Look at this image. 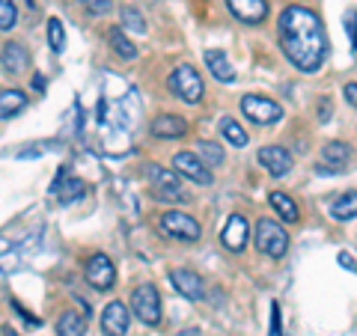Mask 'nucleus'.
Wrapping results in <instances>:
<instances>
[{"label": "nucleus", "mask_w": 357, "mask_h": 336, "mask_svg": "<svg viewBox=\"0 0 357 336\" xmlns=\"http://www.w3.org/2000/svg\"><path fill=\"white\" fill-rule=\"evenodd\" d=\"M51 190L60 197L63 206H69V203H75V199H81V197L86 194V185L81 182V178H69V170L63 167V170L57 173V178H54Z\"/></svg>", "instance_id": "2eb2a0df"}, {"label": "nucleus", "mask_w": 357, "mask_h": 336, "mask_svg": "<svg viewBox=\"0 0 357 336\" xmlns=\"http://www.w3.org/2000/svg\"><path fill=\"white\" fill-rule=\"evenodd\" d=\"M173 167H176V173L188 176L197 185H211V170L199 161V155H194V152H176L173 155Z\"/></svg>", "instance_id": "1a4fd4ad"}, {"label": "nucleus", "mask_w": 357, "mask_h": 336, "mask_svg": "<svg viewBox=\"0 0 357 336\" xmlns=\"http://www.w3.org/2000/svg\"><path fill=\"white\" fill-rule=\"evenodd\" d=\"M122 24H126L128 30H134V33H146V21H143V15L131 6L122 9Z\"/></svg>", "instance_id": "c85d7f7f"}, {"label": "nucleus", "mask_w": 357, "mask_h": 336, "mask_svg": "<svg viewBox=\"0 0 357 336\" xmlns=\"http://www.w3.org/2000/svg\"><path fill=\"white\" fill-rule=\"evenodd\" d=\"M227 6L238 21H244V24H259V21H265V15H268L265 0H227Z\"/></svg>", "instance_id": "4468645a"}, {"label": "nucleus", "mask_w": 357, "mask_h": 336, "mask_svg": "<svg viewBox=\"0 0 357 336\" xmlns=\"http://www.w3.org/2000/svg\"><path fill=\"white\" fill-rule=\"evenodd\" d=\"M319 114H321V119H328V116H331V105L325 102V105H321V107H319Z\"/></svg>", "instance_id": "72a5a7b5"}, {"label": "nucleus", "mask_w": 357, "mask_h": 336, "mask_svg": "<svg viewBox=\"0 0 357 336\" xmlns=\"http://www.w3.org/2000/svg\"><path fill=\"white\" fill-rule=\"evenodd\" d=\"M268 203H271V208H274L286 223H295V220H298V206H295L292 197H286V194H280V190H274V194L268 197Z\"/></svg>", "instance_id": "5701e85b"}, {"label": "nucleus", "mask_w": 357, "mask_h": 336, "mask_svg": "<svg viewBox=\"0 0 357 336\" xmlns=\"http://www.w3.org/2000/svg\"><path fill=\"white\" fill-rule=\"evenodd\" d=\"M199 161L206 167H220L223 164V149L211 140H199Z\"/></svg>", "instance_id": "a878e982"}, {"label": "nucleus", "mask_w": 357, "mask_h": 336, "mask_svg": "<svg viewBox=\"0 0 357 336\" xmlns=\"http://www.w3.org/2000/svg\"><path fill=\"white\" fill-rule=\"evenodd\" d=\"M178 336H199V330H197V328H188V330H182Z\"/></svg>", "instance_id": "f704fd0d"}, {"label": "nucleus", "mask_w": 357, "mask_h": 336, "mask_svg": "<svg viewBox=\"0 0 357 336\" xmlns=\"http://www.w3.org/2000/svg\"><path fill=\"white\" fill-rule=\"evenodd\" d=\"M48 42H51L54 51H63V45H66V30H63V21H60V18H51V21H48Z\"/></svg>", "instance_id": "cd10ccee"}, {"label": "nucleus", "mask_w": 357, "mask_h": 336, "mask_svg": "<svg viewBox=\"0 0 357 336\" xmlns=\"http://www.w3.org/2000/svg\"><path fill=\"white\" fill-rule=\"evenodd\" d=\"M161 229L170 235V238H182V241L199 238V223L191 215H185V211H167L161 217Z\"/></svg>", "instance_id": "0eeeda50"}, {"label": "nucleus", "mask_w": 357, "mask_h": 336, "mask_svg": "<svg viewBox=\"0 0 357 336\" xmlns=\"http://www.w3.org/2000/svg\"><path fill=\"white\" fill-rule=\"evenodd\" d=\"M345 102H349L351 107H357V84H349V86H345Z\"/></svg>", "instance_id": "473e14b6"}, {"label": "nucleus", "mask_w": 357, "mask_h": 336, "mask_svg": "<svg viewBox=\"0 0 357 336\" xmlns=\"http://www.w3.org/2000/svg\"><path fill=\"white\" fill-rule=\"evenodd\" d=\"M18 21V9L13 0H0V30H13Z\"/></svg>", "instance_id": "bb28decb"}, {"label": "nucleus", "mask_w": 357, "mask_h": 336, "mask_svg": "<svg viewBox=\"0 0 357 336\" xmlns=\"http://www.w3.org/2000/svg\"><path fill=\"white\" fill-rule=\"evenodd\" d=\"M131 310L143 324L155 328V324L161 321V295H158V289L149 286V283L137 286L134 289V295H131Z\"/></svg>", "instance_id": "20e7f679"}, {"label": "nucleus", "mask_w": 357, "mask_h": 336, "mask_svg": "<svg viewBox=\"0 0 357 336\" xmlns=\"http://www.w3.org/2000/svg\"><path fill=\"white\" fill-rule=\"evenodd\" d=\"M110 45H114V51L119 54V57L122 60H134V57H137V45H134L131 39H126V33H122V30H110Z\"/></svg>", "instance_id": "393cba45"}, {"label": "nucleus", "mask_w": 357, "mask_h": 336, "mask_svg": "<svg viewBox=\"0 0 357 336\" xmlns=\"http://www.w3.org/2000/svg\"><path fill=\"white\" fill-rule=\"evenodd\" d=\"M248 235H250V227H248V217L244 215H232L227 220V227L220 229V244L232 253H241L248 247Z\"/></svg>", "instance_id": "9d476101"}, {"label": "nucleus", "mask_w": 357, "mask_h": 336, "mask_svg": "<svg viewBox=\"0 0 357 336\" xmlns=\"http://www.w3.org/2000/svg\"><path fill=\"white\" fill-rule=\"evenodd\" d=\"M220 134H223V140H227V143H232V146H236V149L248 146V134H244V128L238 125L236 119L223 116V119H220Z\"/></svg>", "instance_id": "b1692460"}, {"label": "nucleus", "mask_w": 357, "mask_h": 336, "mask_svg": "<svg viewBox=\"0 0 357 336\" xmlns=\"http://www.w3.org/2000/svg\"><path fill=\"white\" fill-rule=\"evenodd\" d=\"M170 283L178 295H185L188 300H199L206 295V286H203V277L197 271H188V268H176L170 271Z\"/></svg>", "instance_id": "9b49d317"}, {"label": "nucleus", "mask_w": 357, "mask_h": 336, "mask_svg": "<svg viewBox=\"0 0 357 336\" xmlns=\"http://www.w3.org/2000/svg\"><path fill=\"white\" fill-rule=\"evenodd\" d=\"M271 336H283V321H280V307H271Z\"/></svg>", "instance_id": "2f4dec72"}, {"label": "nucleus", "mask_w": 357, "mask_h": 336, "mask_svg": "<svg viewBox=\"0 0 357 336\" xmlns=\"http://www.w3.org/2000/svg\"><path fill=\"white\" fill-rule=\"evenodd\" d=\"M259 164L265 167L271 176H286L289 170H292V155H289L283 146H262L259 149Z\"/></svg>", "instance_id": "ddd939ff"}, {"label": "nucleus", "mask_w": 357, "mask_h": 336, "mask_svg": "<svg viewBox=\"0 0 357 336\" xmlns=\"http://www.w3.org/2000/svg\"><path fill=\"white\" fill-rule=\"evenodd\" d=\"M102 330L107 336H126L128 330V310L122 300H110L102 312Z\"/></svg>", "instance_id": "f8f14e48"}, {"label": "nucleus", "mask_w": 357, "mask_h": 336, "mask_svg": "<svg viewBox=\"0 0 357 336\" xmlns=\"http://www.w3.org/2000/svg\"><path fill=\"white\" fill-rule=\"evenodd\" d=\"M280 48L286 60L295 66L298 72H319L321 63L328 57V39L321 30V21L312 9L304 6H289L280 15Z\"/></svg>", "instance_id": "f257e3e1"}, {"label": "nucleus", "mask_w": 357, "mask_h": 336, "mask_svg": "<svg viewBox=\"0 0 357 336\" xmlns=\"http://www.w3.org/2000/svg\"><path fill=\"white\" fill-rule=\"evenodd\" d=\"M27 107V96L21 89H3L0 93V119H13Z\"/></svg>", "instance_id": "aec40b11"}, {"label": "nucleus", "mask_w": 357, "mask_h": 336, "mask_svg": "<svg viewBox=\"0 0 357 336\" xmlns=\"http://www.w3.org/2000/svg\"><path fill=\"white\" fill-rule=\"evenodd\" d=\"M167 86H170V93L176 98H182V102H188V105H197L199 98L206 96L203 77L197 75L194 66H176V69L170 72V81H167Z\"/></svg>", "instance_id": "f03ea898"}, {"label": "nucleus", "mask_w": 357, "mask_h": 336, "mask_svg": "<svg viewBox=\"0 0 357 336\" xmlns=\"http://www.w3.org/2000/svg\"><path fill=\"white\" fill-rule=\"evenodd\" d=\"M331 215L333 220H351L357 217V190H345L342 197H337L331 203Z\"/></svg>", "instance_id": "4be33fe9"}, {"label": "nucleus", "mask_w": 357, "mask_h": 336, "mask_svg": "<svg viewBox=\"0 0 357 336\" xmlns=\"http://www.w3.org/2000/svg\"><path fill=\"white\" fill-rule=\"evenodd\" d=\"M188 131V122L182 116H173V114H164L152 122V134L161 140H173V137H182Z\"/></svg>", "instance_id": "6ab92c4d"}, {"label": "nucleus", "mask_w": 357, "mask_h": 336, "mask_svg": "<svg viewBox=\"0 0 357 336\" xmlns=\"http://www.w3.org/2000/svg\"><path fill=\"white\" fill-rule=\"evenodd\" d=\"M206 66H208V72L215 75L220 84H232V81H236V69H232V63L227 60V54H223V51L208 48L206 51Z\"/></svg>", "instance_id": "a211bd4d"}, {"label": "nucleus", "mask_w": 357, "mask_h": 336, "mask_svg": "<svg viewBox=\"0 0 357 336\" xmlns=\"http://www.w3.org/2000/svg\"><path fill=\"white\" fill-rule=\"evenodd\" d=\"M345 30H349L351 48H357V9H351V13H345Z\"/></svg>", "instance_id": "c756f323"}, {"label": "nucleus", "mask_w": 357, "mask_h": 336, "mask_svg": "<svg viewBox=\"0 0 357 336\" xmlns=\"http://www.w3.org/2000/svg\"><path fill=\"white\" fill-rule=\"evenodd\" d=\"M57 333L60 336H84L86 333V316L77 310H66L57 319Z\"/></svg>", "instance_id": "412c9836"}, {"label": "nucleus", "mask_w": 357, "mask_h": 336, "mask_svg": "<svg viewBox=\"0 0 357 336\" xmlns=\"http://www.w3.org/2000/svg\"><path fill=\"white\" fill-rule=\"evenodd\" d=\"M0 63H3V69L9 75H21V72H27V66H30V54H27L24 45L6 42L3 51H0Z\"/></svg>", "instance_id": "dca6fc26"}, {"label": "nucleus", "mask_w": 357, "mask_h": 336, "mask_svg": "<svg viewBox=\"0 0 357 336\" xmlns=\"http://www.w3.org/2000/svg\"><path fill=\"white\" fill-rule=\"evenodd\" d=\"M86 280H89V286L93 289H98V292H105V289L114 286L116 268H114V262H110V256L96 253L93 259L86 262Z\"/></svg>", "instance_id": "6e6552de"}, {"label": "nucleus", "mask_w": 357, "mask_h": 336, "mask_svg": "<svg viewBox=\"0 0 357 336\" xmlns=\"http://www.w3.org/2000/svg\"><path fill=\"white\" fill-rule=\"evenodd\" d=\"M3 336H18V333H15L13 328H9V324H6V328H3Z\"/></svg>", "instance_id": "e433bc0d"}, {"label": "nucleus", "mask_w": 357, "mask_h": 336, "mask_svg": "<svg viewBox=\"0 0 357 336\" xmlns=\"http://www.w3.org/2000/svg\"><path fill=\"white\" fill-rule=\"evenodd\" d=\"M349 146L345 143H340V140H333V143H328L325 149H321V161H325L328 167H321L319 164V173H340L345 164H349Z\"/></svg>", "instance_id": "f3484780"}, {"label": "nucleus", "mask_w": 357, "mask_h": 336, "mask_svg": "<svg viewBox=\"0 0 357 336\" xmlns=\"http://www.w3.org/2000/svg\"><path fill=\"white\" fill-rule=\"evenodd\" d=\"M256 247H259L265 256H271V259H283L286 250H289V235L280 223L265 217V220L256 223Z\"/></svg>", "instance_id": "7ed1b4c3"}, {"label": "nucleus", "mask_w": 357, "mask_h": 336, "mask_svg": "<svg viewBox=\"0 0 357 336\" xmlns=\"http://www.w3.org/2000/svg\"><path fill=\"white\" fill-rule=\"evenodd\" d=\"M33 86H36V89H45V77H33Z\"/></svg>", "instance_id": "c9c22d12"}, {"label": "nucleus", "mask_w": 357, "mask_h": 336, "mask_svg": "<svg viewBox=\"0 0 357 336\" xmlns=\"http://www.w3.org/2000/svg\"><path fill=\"white\" fill-rule=\"evenodd\" d=\"M84 3L93 15H107L110 13V0H84Z\"/></svg>", "instance_id": "7c9ffc66"}, {"label": "nucleus", "mask_w": 357, "mask_h": 336, "mask_svg": "<svg viewBox=\"0 0 357 336\" xmlns=\"http://www.w3.org/2000/svg\"><path fill=\"white\" fill-rule=\"evenodd\" d=\"M241 110L250 122H256V125H271V122L283 119V107L277 102H271V98H265V96H244Z\"/></svg>", "instance_id": "39448f33"}, {"label": "nucleus", "mask_w": 357, "mask_h": 336, "mask_svg": "<svg viewBox=\"0 0 357 336\" xmlns=\"http://www.w3.org/2000/svg\"><path fill=\"white\" fill-rule=\"evenodd\" d=\"M146 178L155 188V197L158 199H170V203H185V194H182V185H178V176L164 170V167H146Z\"/></svg>", "instance_id": "423d86ee"}]
</instances>
